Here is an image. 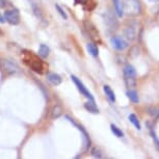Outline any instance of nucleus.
<instances>
[{
	"label": "nucleus",
	"instance_id": "1",
	"mask_svg": "<svg viewBox=\"0 0 159 159\" xmlns=\"http://www.w3.org/2000/svg\"><path fill=\"white\" fill-rule=\"evenodd\" d=\"M123 7H124V13L131 17L139 16L142 11V5H140L139 0H124Z\"/></svg>",
	"mask_w": 159,
	"mask_h": 159
},
{
	"label": "nucleus",
	"instance_id": "2",
	"mask_svg": "<svg viewBox=\"0 0 159 159\" xmlns=\"http://www.w3.org/2000/svg\"><path fill=\"white\" fill-rule=\"evenodd\" d=\"M25 61H28L29 67L31 68L32 71H34L35 73L43 74L44 72V65L40 58H38L37 56L32 55L31 52H28V58H25Z\"/></svg>",
	"mask_w": 159,
	"mask_h": 159
},
{
	"label": "nucleus",
	"instance_id": "3",
	"mask_svg": "<svg viewBox=\"0 0 159 159\" xmlns=\"http://www.w3.org/2000/svg\"><path fill=\"white\" fill-rule=\"evenodd\" d=\"M135 76H136L135 69L132 67L131 65L126 66L124 68V77H125L126 84H127L129 88L135 85Z\"/></svg>",
	"mask_w": 159,
	"mask_h": 159
},
{
	"label": "nucleus",
	"instance_id": "4",
	"mask_svg": "<svg viewBox=\"0 0 159 159\" xmlns=\"http://www.w3.org/2000/svg\"><path fill=\"white\" fill-rule=\"evenodd\" d=\"M71 79L73 80V82L75 83V85H76V88L78 89V91L81 93V94H82L83 96H84L85 98H88L89 100H95L94 97H93V95L91 94V92H89V89L85 88V85L83 84L82 81L79 79V78H77L76 76L72 75V76H71Z\"/></svg>",
	"mask_w": 159,
	"mask_h": 159
},
{
	"label": "nucleus",
	"instance_id": "5",
	"mask_svg": "<svg viewBox=\"0 0 159 159\" xmlns=\"http://www.w3.org/2000/svg\"><path fill=\"white\" fill-rule=\"evenodd\" d=\"M4 18L11 25H18L20 23V13L16 8L4 11Z\"/></svg>",
	"mask_w": 159,
	"mask_h": 159
},
{
	"label": "nucleus",
	"instance_id": "6",
	"mask_svg": "<svg viewBox=\"0 0 159 159\" xmlns=\"http://www.w3.org/2000/svg\"><path fill=\"white\" fill-rule=\"evenodd\" d=\"M110 42H111L112 47L115 48V49L120 50V51L125 50L126 48L128 47V43L121 37H113Z\"/></svg>",
	"mask_w": 159,
	"mask_h": 159
},
{
	"label": "nucleus",
	"instance_id": "7",
	"mask_svg": "<svg viewBox=\"0 0 159 159\" xmlns=\"http://www.w3.org/2000/svg\"><path fill=\"white\" fill-rule=\"evenodd\" d=\"M2 65H3L4 70L8 75H16L20 72L19 67L10 61H2Z\"/></svg>",
	"mask_w": 159,
	"mask_h": 159
},
{
	"label": "nucleus",
	"instance_id": "8",
	"mask_svg": "<svg viewBox=\"0 0 159 159\" xmlns=\"http://www.w3.org/2000/svg\"><path fill=\"white\" fill-rule=\"evenodd\" d=\"M47 79H48V81L51 83V84H53L55 86L59 85L62 82L61 77L59 76L58 74H56V73H49L47 75Z\"/></svg>",
	"mask_w": 159,
	"mask_h": 159
},
{
	"label": "nucleus",
	"instance_id": "9",
	"mask_svg": "<svg viewBox=\"0 0 159 159\" xmlns=\"http://www.w3.org/2000/svg\"><path fill=\"white\" fill-rule=\"evenodd\" d=\"M84 108L91 113H99V108L97 105L95 104V100H89L86 103H84Z\"/></svg>",
	"mask_w": 159,
	"mask_h": 159
},
{
	"label": "nucleus",
	"instance_id": "10",
	"mask_svg": "<svg viewBox=\"0 0 159 159\" xmlns=\"http://www.w3.org/2000/svg\"><path fill=\"white\" fill-rule=\"evenodd\" d=\"M113 2V7H115L116 14L118 15V17L121 18L124 15V7H123V3L121 2V0H112Z\"/></svg>",
	"mask_w": 159,
	"mask_h": 159
},
{
	"label": "nucleus",
	"instance_id": "11",
	"mask_svg": "<svg viewBox=\"0 0 159 159\" xmlns=\"http://www.w3.org/2000/svg\"><path fill=\"white\" fill-rule=\"evenodd\" d=\"M62 107L61 106V105L56 104L54 105V106L52 107V109H51V118L52 119H57L59 118L61 115H62Z\"/></svg>",
	"mask_w": 159,
	"mask_h": 159
},
{
	"label": "nucleus",
	"instance_id": "12",
	"mask_svg": "<svg viewBox=\"0 0 159 159\" xmlns=\"http://www.w3.org/2000/svg\"><path fill=\"white\" fill-rule=\"evenodd\" d=\"M103 91L105 93V95L107 96V98H108L112 103H115L116 102V95H115V92L111 89V88H110L109 85H104Z\"/></svg>",
	"mask_w": 159,
	"mask_h": 159
},
{
	"label": "nucleus",
	"instance_id": "13",
	"mask_svg": "<svg viewBox=\"0 0 159 159\" xmlns=\"http://www.w3.org/2000/svg\"><path fill=\"white\" fill-rule=\"evenodd\" d=\"M50 53V48L45 44H42L40 48H39V55L41 56L42 58H47L49 56Z\"/></svg>",
	"mask_w": 159,
	"mask_h": 159
},
{
	"label": "nucleus",
	"instance_id": "14",
	"mask_svg": "<svg viewBox=\"0 0 159 159\" xmlns=\"http://www.w3.org/2000/svg\"><path fill=\"white\" fill-rule=\"evenodd\" d=\"M86 49H88L89 53L92 56H94V57H97V56H98V54H99L98 47L96 46L94 43H89L88 45H86Z\"/></svg>",
	"mask_w": 159,
	"mask_h": 159
},
{
	"label": "nucleus",
	"instance_id": "15",
	"mask_svg": "<svg viewBox=\"0 0 159 159\" xmlns=\"http://www.w3.org/2000/svg\"><path fill=\"white\" fill-rule=\"evenodd\" d=\"M129 121L135 126V128L137 129V130H140V129H142V126H140V123L139 121V119H137V116L134 115V113H131V115L129 116Z\"/></svg>",
	"mask_w": 159,
	"mask_h": 159
},
{
	"label": "nucleus",
	"instance_id": "16",
	"mask_svg": "<svg viewBox=\"0 0 159 159\" xmlns=\"http://www.w3.org/2000/svg\"><path fill=\"white\" fill-rule=\"evenodd\" d=\"M125 34H126V37H127L128 40L133 41L134 39H135L136 34H135V30H134L133 27H127L125 30Z\"/></svg>",
	"mask_w": 159,
	"mask_h": 159
},
{
	"label": "nucleus",
	"instance_id": "17",
	"mask_svg": "<svg viewBox=\"0 0 159 159\" xmlns=\"http://www.w3.org/2000/svg\"><path fill=\"white\" fill-rule=\"evenodd\" d=\"M110 130H111V132H112L113 134H115L116 137H123V136H124V133H123V131L119 127H116V125H113V124L110 125Z\"/></svg>",
	"mask_w": 159,
	"mask_h": 159
},
{
	"label": "nucleus",
	"instance_id": "18",
	"mask_svg": "<svg viewBox=\"0 0 159 159\" xmlns=\"http://www.w3.org/2000/svg\"><path fill=\"white\" fill-rule=\"evenodd\" d=\"M127 96L133 103H137L139 102V95H137V93L135 91H128Z\"/></svg>",
	"mask_w": 159,
	"mask_h": 159
},
{
	"label": "nucleus",
	"instance_id": "19",
	"mask_svg": "<svg viewBox=\"0 0 159 159\" xmlns=\"http://www.w3.org/2000/svg\"><path fill=\"white\" fill-rule=\"evenodd\" d=\"M55 7H56V10H57L58 14L61 16V18H64L65 20H67V19H68V16H67V14H66V11H65L64 10H62V8H61V7H59L58 4H56V5H55Z\"/></svg>",
	"mask_w": 159,
	"mask_h": 159
},
{
	"label": "nucleus",
	"instance_id": "20",
	"mask_svg": "<svg viewBox=\"0 0 159 159\" xmlns=\"http://www.w3.org/2000/svg\"><path fill=\"white\" fill-rule=\"evenodd\" d=\"M99 150L98 149H93V151H92V154H93V156L94 157H98V158H100V157H102V154H99Z\"/></svg>",
	"mask_w": 159,
	"mask_h": 159
},
{
	"label": "nucleus",
	"instance_id": "21",
	"mask_svg": "<svg viewBox=\"0 0 159 159\" xmlns=\"http://www.w3.org/2000/svg\"><path fill=\"white\" fill-rule=\"evenodd\" d=\"M151 134H152L153 139H154V142H155V145L157 146V149H159V139H157V136H156V134H155L153 131H151Z\"/></svg>",
	"mask_w": 159,
	"mask_h": 159
},
{
	"label": "nucleus",
	"instance_id": "22",
	"mask_svg": "<svg viewBox=\"0 0 159 159\" xmlns=\"http://www.w3.org/2000/svg\"><path fill=\"white\" fill-rule=\"evenodd\" d=\"M8 5L7 0H0V8H5Z\"/></svg>",
	"mask_w": 159,
	"mask_h": 159
},
{
	"label": "nucleus",
	"instance_id": "23",
	"mask_svg": "<svg viewBox=\"0 0 159 159\" xmlns=\"http://www.w3.org/2000/svg\"><path fill=\"white\" fill-rule=\"evenodd\" d=\"M88 0H75V3L76 4H86Z\"/></svg>",
	"mask_w": 159,
	"mask_h": 159
},
{
	"label": "nucleus",
	"instance_id": "24",
	"mask_svg": "<svg viewBox=\"0 0 159 159\" xmlns=\"http://www.w3.org/2000/svg\"><path fill=\"white\" fill-rule=\"evenodd\" d=\"M5 21H7V20H5V18L2 16L1 14H0V23L3 24V23H5Z\"/></svg>",
	"mask_w": 159,
	"mask_h": 159
},
{
	"label": "nucleus",
	"instance_id": "25",
	"mask_svg": "<svg viewBox=\"0 0 159 159\" xmlns=\"http://www.w3.org/2000/svg\"><path fill=\"white\" fill-rule=\"evenodd\" d=\"M150 2H153V3H156V2H159V0H149Z\"/></svg>",
	"mask_w": 159,
	"mask_h": 159
},
{
	"label": "nucleus",
	"instance_id": "26",
	"mask_svg": "<svg viewBox=\"0 0 159 159\" xmlns=\"http://www.w3.org/2000/svg\"><path fill=\"white\" fill-rule=\"evenodd\" d=\"M0 35H2V31L1 30H0Z\"/></svg>",
	"mask_w": 159,
	"mask_h": 159
}]
</instances>
